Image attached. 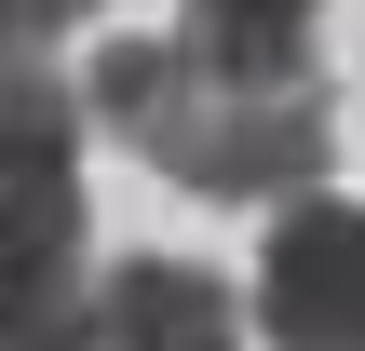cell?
<instances>
[{
  "label": "cell",
  "instance_id": "1",
  "mask_svg": "<svg viewBox=\"0 0 365 351\" xmlns=\"http://www.w3.org/2000/svg\"><path fill=\"white\" fill-rule=\"evenodd\" d=\"M81 108H95L108 149H135L149 176L203 189V203H298V189H325V149H339L325 68L244 81L203 41H95Z\"/></svg>",
  "mask_w": 365,
  "mask_h": 351
},
{
  "label": "cell",
  "instance_id": "2",
  "mask_svg": "<svg viewBox=\"0 0 365 351\" xmlns=\"http://www.w3.org/2000/svg\"><path fill=\"white\" fill-rule=\"evenodd\" d=\"M257 325H271V351H365V203H339V189L271 203Z\"/></svg>",
  "mask_w": 365,
  "mask_h": 351
},
{
  "label": "cell",
  "instance_id": "3",
  "mask_svg": "<svg viewBox=\"0 0 365 351\" xmlns=\"http://www.w3.org/2000/svg\"><path fill=\"white\" fill-rule=\"evenodd\" d=\"M81 81L41 54H0V243H81Z\"/></svg>",
  "mask_w": 365,
  "mask_h": 351
},
{
  "label": "cell",
  "instance_id": "4",
  "mask_svg": "<svg viewBox=\"0 0 365 351\" xmlns=\"http://www.w3.org/2000/svg\"><path fill=\"white\" fill-rule=\"evenodd\" d=\"M257 298H230L203 257H108L95 271V351H244Z\"/></svg>",
  "mask_w": 365,
  "mask_h": 351
},
{
  "label": "cell",
  "instance_id": "5",
  "mask_svg": "<svg viewBox=\"0 0 365 351\" xmlns=\"http://www.w3.org/2000/svg\"><path fill=\"white\" fill-rule=\"evenodd\" d=\"M0 351H95L81 243H0Z\"/></svg>",
  "mask_w": 365,
  "mask_h": 351
},
{
  "label": "cell",
  "instance_id": "6",
  "mask_svg": "<svg viewBox=\"0 0 365 351\" xmlns=\"http://www.w3.org/2000/svg\"><path fill=\"white\" fill-rule=\"evenodd\" d=\"M312 14H325V0H190L176 41H203V54L244 68V81H298V68H312Z\"/></svg>",
  "mask_w": 365,
  "mask_h": 351
},
{
  "label": "cell",
  "instance_id": "7",
  "mask_svg": "<svg viewBox=\"0 0 365 351\" xmlns=\"http://www.w3.org/2000/svg\"><path fill=\"white\" fill-rule=\"evenodd\" d=\"M108 0H0V54H54V41H81Z\"/></svg>",
  "mask_w": 365,
  "mask_h": 351
}]
</instances>
